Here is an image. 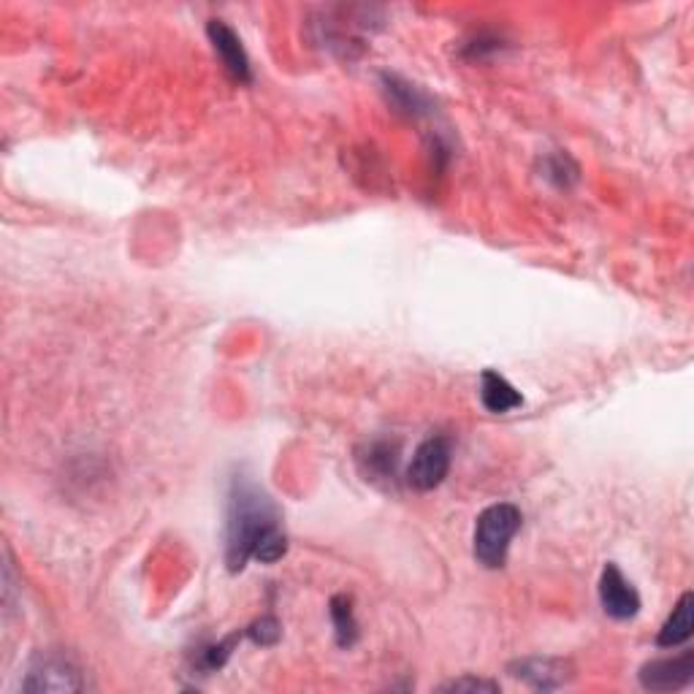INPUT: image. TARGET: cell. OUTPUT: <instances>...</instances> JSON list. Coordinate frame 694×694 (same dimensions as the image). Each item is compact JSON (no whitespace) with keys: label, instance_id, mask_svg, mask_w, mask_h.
Masks as SVG:
<instances>
[{"label":"cell","instance_id":"1","mask_svg":"<svg viewBox=\"0 0 694 694\" xmlns=\"http://www.w3.org/2000/svg\"><path fill=\"white\" fill-rule=\"evenodd\" d=\"M280 527V510L267 488L247 469H237L228 483V521H226V564L231 572H241L247 561L269 535Z\"/></svg>","mask_w":694,"mask_h":694},{"label":"cell","instance_id":"2","mask_svg":"<svg viewBox=\"0 0 694 694\" xmlns=\"http://www.w3.org/2000/svg\"><path fill=\"white\" fill-rule=\"evenodd\" d=\"M524 516L512 503H497L486 508L475 521L473 553L486 570H503L508 561L512 537L521 529Z\"/></svg>","mask_w":694,"mask_h":694},{"label":"cell","instance_id":"3","mask_svg":"<svg viewBox=\"0 0 694 694\" xmlns=\"http://www.w3.org/2000/svg\"><path fill=\"white\" fill-rule=\"evenodd\" d=\"M450 462H454V443L443 434H434L426 437L424 443L415 448L413 462H410L404 480L413 491H434L437 486H443V480L448 478Z\"/></svg>","mask_w":694,"mask_h":694},{"label":"cell","instance_id":"4","mask_svg":"<svg viewBox=\"0 0 694 694\" xmlns=\"http://www.w3.org/2000/svg\"><path fill=\"white\" fill-rule=\"evenodd\" d=\"M400 464H402L400 439L374 437L355 448V467H359L361 478L372 483V486L394 488L396 478H400Z\"/></svg>","mask_w":694,"mask_h":694},{"label":"cell","instance_id":"5","mask_svg":"<svg viewBox=\"0 0 694 694\" xmlns=\"http://www.w3.org/2000/svg\"><path fill=\"white\" fill-rule=\"evenodd\" d=\"M22 692H82L84 681L80 667L60 654H41L30 662Z\"/></svg>","mask_w":694,"mask_h":694},{"label":"cell","instance_id":"6","mask_svg":"<svg viewBox=\"0 0 694 694\" xmlns=\"http://www.w3.org/2000/svg\"><path fill=\"white\" fill-rule=\"evenodd\" d=\"M600 605L613 621H630L641 613V594L632 587L630 578L619 570V564L608 561L600 576Z\"/></svg>","mask_w":694,"mask_h":694},{"label":"cell","instance_id":"7","mask_svg":"<svg viewBox=\"0 0 694 694\" xmlns=\"http://www.w3.org/2000/svg\"><path fill=\"white\" fill-rule=\"evenodd\" d=\"M641 686L649 692H679L694 681V651H681L679 656L645 662L638 673Z\"/></svg>","mask_w":694,"mask_h":694},{"label":"cell","instance_id":"8","mask_svg":"<svg viewBox=\"0 0 694 694\" xmlns=\"http://www.w3.org/2000/svg\"><path fill=\"white\" fill-rule=\"evenodd\" d=\"M207 35H209V41H213L217 60H220L222 69L228 71V76L239 84H250L252 65H250V58H247L245 46H241L237 30H234L231 25H226L222 20H209Z\"/></svg>","mask_w":694,"mask_h":694},{"label":"cell","instance_id":"9","mask_svg":"<svg viewBox=\"0 0 694 694\" xmlns=\"http://www.w3.org/2000/svg\"><path fill=\"white\" fill-rule=\"evenodd\" d=\"M508 673L537 692H553L572 679L570 665L561 660H551V656H529V660L510 662Z\"/></svg>","mask_w":694,"mask_h":694},{"label":"cell","instance_id":"10","mask_svg":"<svg viewBox=\"0 0 694 694\" xmlns=\"http://www.w3.org/2000/svg\"><path fill=\"white\" fill-rule=\"evenodd\" d=\"M380 84H383V93L389 99V104L396 108V112L407 114V117H424V114L432 112V101L424 90H418L415 84H410L407 80L396 74H380Z\"/></svg>","mask_w":694,"mask_h":694},{"label":"cell","instance_id":"11","mask_svg":"<svg viewBox=\"0 0 694 694\" xmlns=\"http://www.w3.org/2000/svg\"><path fill=\"white\" fill-rule=\"evenodd\" d=\"M480 402L488 413L505 415L510 410H518L524 404V396L510 385L508 377L499 372L486 370L480 374Z\"/></svg>","mask_w":694,"mask_h":694},{"label":"cell","instance_id":"12","mask_svg":"<svg viewBox=\"0 0 694 694\" xmlns=\"http://www.w3.org/2000/svg\"><path fill=\"white\" fill-rule=\"evenodd\" d=\"M692 611H694V594L684 591L681 600L675 602L673 613L667 615V621L662 624L660 635H656V645L660 649H679L692 638Z\"/></svg>","mask_w":694,"mask_h":694},{"label":"cell","instance_id":"13","mask_svg":"<svg viewBox=\"0 0 694 694\" xmlns=\"http://www.w3.org/2000/svg\"><path fill=\"white\" fill-rule=\"evenodd\" d=\"M329 613H331V624H334L336 645H340V649H353L361 635L359 621H355V611H353V597H348V594L331 597Z\"/></svg>","mask_w":694,"mask_h":694},{"label":"cell","instance_id":"14","mask_svg":"<svg viewBox=\"0 0 694 694\" xmlns=\"http://www.w3.org/2000/svg\"><path fill=\"white\" fill-rule=\"evenodd\" d=\"M241 635H245V632H231V635L222 638V641L209 643V645H204V649H198L196 662H193V665L201 670L204 675H209V673H215V670L226 667V662L231 660L234 649H237V643L241 641Z\"/></svg>","mask_w":694,"mask_h":694},{"label":"cell","instance_id":"15","mask_svg":"<svg viewBox=\"0 0 694 694\" xmlns=\"http://www.w3.org/2000/svg\"><path fill=\"white\" fill-rule=\"evenodd\" d=\"M578 163L564 153H553L542 160V177L557 187H570L578 183Z\"/></svg>","mask_w":694,"mask_h":694},{"label":"cell","instance_id":"16","mask_svg":"<svg viewBox=\"0 0 694 694\" xmlns=\"http://www.w3.org/2000/svg\"><path fill=\"white\" fill-rule=\"evenodd\" d=\"M245 635L250 638L256 645H261V649H269V645L280 643L282 624L275 619V615H261V619H256L250 626H247Z\"/></svg>","mask_w":694,"mask_h":694},{"label":"cell","instance_id":"17","mask_svg":"<svg viewBox=\"0 0 694 694\" xmlns=\"http://www.w3.org/2000/svg\"><path fill=\"white\" fill-rule=\"evenodd\" d=\"M439 692H499L497 681L488 679H475V675H464V679L448 681V684L439 686Z\"/></svg>","mask_w":694,"mask_h":694},{"label":"cell","instance_id":"18","mask_svg":"<svg viewBox=\"0 0 694 694\" xmlns=\"http://www.w3.org/2000/svg\"><path fill=\"white\" fill-rule=\"evenodd\" d=\"M497 50H503V41L494 39V35L480 33V35H475L473 44H464V58L483 60L488 52H497Z\"/></svg>","mask_w":694,"mask_h":694}]
</instances>
